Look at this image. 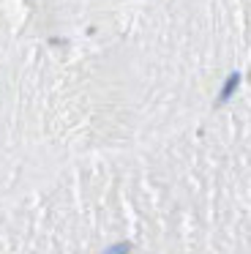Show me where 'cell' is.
<instances>
[{
  "instance_id": "obj_1",
  "label": "cell",
  "mask_w": 251,
  "mask_h": 254,
  "mask_svg": "<svg viewBox=\"0 0 251 254\" xmlns=\"http://www.w3.org/2000/svg\"><path fill=\"white\" fill-rule=\"evenodd\" d=\"M128 252H131V243H118V246L107 249L104 254H128Z\"/></svg>"
}]
</instances>
